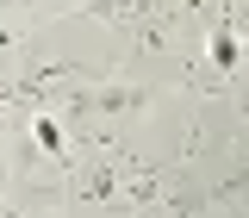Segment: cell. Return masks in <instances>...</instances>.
<instances>
[{
    "label": "cell",
    "mask_w": 249,
    "mask_h": 218,
    "mask_svg": "<svg viewBox=\"0 0 249 218\" xmlns=\"http://www.w3.org/2000/svg\"><path fill=\"white\" fill-rule=\"evenodd\" d=\"M212 62H218V69H231V62H237V44H231V31H218V37H212Z\"/></svg>",
    "instance_id": "1"
},
{
    "label": "cell",
    "mask_w": 249,
    "mask_h": 218,
    "mask_svg": "<svg viewBox=\"0 0 249 218\" xmlns=\"http://www.w3.org/2000/svg\"><path fill=\"white\" fill-rule=\"evenodd\" d=\"M37 144H44V150H62V131L50 119H37Z\"/></svg>",
    "instance_id": "2"
}]
</instances>
